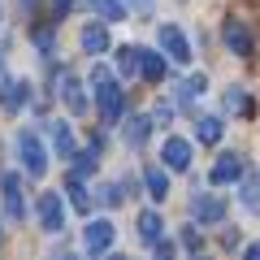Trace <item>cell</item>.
<instances>
[{
	"label": "cell",
	"mask_w": 260,
	"mask_h": 260,
	"mask_svg": "<svg viewBox=\"0 0 260 260\" xmlns=\"http://www.w3.org/2000/svg\"><path fill=\"white\" fill-rule=\"evenodd\" d=\"M243 256H247V260H260V243H247V247H243Z\"/></svg>",
	"instance_id": "cell-32"
},
{
	"label": "cell",
	"mask_w": 260,
	"mask_h": 260,
	"mask_svg": "<svg viewBox=\"0 0 260 260\" xmlns=\"http://www.w3.org/2000/svg\"><path fill=\"white\" fill-rule=\"evenodd\" d=\"M91 91H95V109H100V121H104V126L121 121V109H126V87H121L104 65H95V70H91Z\"/></svg>",
	"instance_id": "cell-1"
},
{
	"label": "cell",
	"mask_w": 260,
	"mask_h": 260,
	"mask_svg": "<svg viewBox=\"0 0 260 260\" xmlns=\"http://www.w3.org/2000/svg\"><path fill=\"white\" fill-rule=\"evenodd\" d=\"M243 204H247L251 213H260V178H247V182H243Z\"/></svg>",
	"instance_id": "cell-27"
},
{
	"label": "cell",
	"mask_w": 260,
	"mask_h": 260,
	"mask_svg": "<svg viewBox=\"0 0 260 260\" xmlns=\"http://www.w3.org/2000/svg\"><path fill=\"white\" fill-rule=\"evenodd\" d=\"M117 74L126 78V83H130L135 74H143V48H139V44H121V48H117Z\"/></svg>",
	"instance_id": "cell-14"
},
{
	"label": "cell",
	"mask_w": 260,
	"mask_h": 260,
	"mask_svg": "<svg viewBox=\"0 0 260 260\" xmlns=\"http://www.w3.org/2000/svg\"><path fill=\"white\" fill-rule=\"evenodd\" d=\"M160 234H165V221H160V213H156V208H143V213H139V239L148 243V247H156Z\"/></svg>",
	"instance_id": "cell-15"
},
{
	"label": "cell",
	"mask_w": 260,
	"mask_h": 260,
	"mask_svg": "<svg viewBox=\"0 0 260 260\" xmlns=\"http://www.w3.org/2000/svg\"><path fill=\"white\" fill-rule=\"evenodd\" d=\"M182 247H186V251H200V247H204L200 230H182Z\"/></svg>",
	"instance_id": "cell-29"
},
{
	"label": "cell",
	"mask_w": 260,
	"mask_h": 260,
	"mask_svg": "<svg viewBox=\"0 0 260 260\" xmlns=\"http://www.w3.org/2000/svg\"><path fill=\"white\" fill-rule=\"evenodd\" d=\"M165 56L160 52H148V48H143V78H148V83H160V78H165Z\"/></svg>",
	"instance_id": "cell-23"
},
{
	"label": "cell",
	"mask_w": 260,
	"mask_h": 260,
	"mask_svg": "<svg viewBox=\"0 0 260 260\" xmlns=\"http://www.w3.org/2000/svg\"><path fill=\"white\" fill-rule=\"evenodd\" d=\"M95 165H100V143H91L87 152H78V160H74V174H78V178H87V174H95Z\"/></svg>",
	"instance_id": "cell-24"
},
{
	"label": "cell",
	"mask_w": 260,
	"mask_h": 260,
	"mask_svg": "<svg viewBox=\"0 0 260 260\" xmlns=\"http://www.w3.org/2000/svg\"><path fill=\"white\" fill-rule=\"evenodd\" d=\"M191 217L200 225H221L225 221V204L217 200V195H200V191H195L191 195Z\"/></svg>",
	"instance_id": "cell-8"
},
{
	"label": "cell",
	"mask_w": 260,
	"mask_h": 260,
	"mask_svg": "<svg viewBox=\"0 0 260 260\" xmlns=\"http://www.w3.org/2000/svg\"><path fill=\"white\" fill-rule=\"evenodd\" d=\"M195 139H200V143H217V139H221V117L200 113V117H195Z\"/></svg>",
	"instance_id": "cell-19"
},
{
	"label": "cell",
	"mask_w": 260,
	"mask_h": 260,
	"mask_svg": "<svg viewBox=\"0 0 260 260\" xmlns=\"http://www.w3.org/2000/svg\"><path fill=\"white\" fill-rule=\"evenodd\" d=\"M56 95L65 100L70 113H78V117L87 113V91H83V83H78L74 70H56Z\"/></svg>",
	"instance_id": "cell-4"
},
{
	"label": "cell",
	"mask_w": 260,
	"mask_h": 260,
	"mask_svg": "<svg viewBox=\"0 0 260 260\" xmlns=\"http://www.w3.org/2000/svg\"><path fill=\"white\" fill-rule=\"evenodd\" d=\"M152 121H156V117H148V113H130V117H126L121 135H126V143H130V148H143V143H148V135H152Z\"/></svg>",
	"instance_id": "cell-13"
},
{
	"label": "cell",
	"mask_w": 260,
	"mask_h": 260,
	"mask_svg": "<svg viewBox=\"0 0 260 260\" xmlns=\"http://www.w3.org/2000/svg\"><path fill=\"white\" fill-rule=\"evenodd\" d=\"M18 5H22V13H26V9H30V5H35V0H18Z\"/></svg>",
	"instance_id": "cell-34"
},
{
	"label": "cell",
	"mask_w": 260,
	"mask_h": 260,
	"mask_svg": "<svg viewBox=\"0 0 260 260\" xmlns=\"http://www.w3.org/2000/svg\"><path fill=\"white\" fill-rule=\"evenodd\" d=\"M204 91H208V78H204V74H191V78H182V87H178V104H195Z\"/></svg>",
	"instance_id": "cell-20"
},
{
	"label": "cell",
	"mask_w": 260,
	"mask_h": 260,
	"mask_svg": "<svg viewBox=\"0 0 260 260\" xmlns=\"http://www.w3.org/2000/svg\"><path fill=\"white\" fill-rule=\"evenodd\" d=\"M48 139H52L56 156H74V135H70V121H48Z\"/></svg>",
	"instance_id": "cell-17"
},
{
	"label": "cell",
	"mask_w": 260,
	"mask_h": 260,
	"mask_svg": "<svg viewBox=\"0 0 260 260\" xmlns=\"http://www.w3.org/2000/svg\"><path fill=\"white\" fill-rule=\"evenodd\" d=\"M221 243H225V247H239V230H234V225H225V230H221Z\"/></svg>",
	"instance_id": "cell-31"
},
{
	"label": "cell",
	"mask_w": 260,
	"mask_h": 260,
	"mask_svg": "<svg viewBox=\"0 0 260 260\" xmlns=\"http://www.w3.org/2000/svg\"><path fill=\"white\" fill-rule=\"evenodd\" d=\"M104 26H109V22H87V26H83V35H78V44H83V52L87 56H100V52H109V30H104Z\"/></svg>",
	"instance_id": "cell-12"
},
{
	"label": "cell",
	"mask_w": 260,
	"mask_h": 260,
	"mask_svg": "<svg viewBox=\"0 0 260 260\" xmlns=\"http://www.w3.org/2000/svg\"><path fill=\"white\" fill-rule=\"evenodd\" d=\"M135 9H139L143 18H148V13H152V0H135Z\"/></svg>",
	"instance_id": "cell-33"
},
{
	"label": "cell",
	"mask_w": 260,
	"mask_h": 260,
	"mask_svg": "<svg viewBox=\"0 0 260 260\" xmlns=\"http://www.w3.org/2000/svg\"><path fill=\"white\" fill-rule=\"evenodd\" d=\"M156 44L169 52V61H178V65L191 61V44H186V35L178 26H156Z\"/></svg>",
	"instance_id": "cell-9"
},
{
	"label": "cell",
	"mask_w": 260,
	"mask_h": 260,
	"mask_svg": "<svg viewBox=\"0 0 260 260\" xmlns=\"http://www.w3.org/2000/svg\"><path fill=\"white\" fill-rule=\"evenodd\" d=\"M143 186H148V195L160 204V200L169 195V174H165L160 165H148V169H143Z\"/></svg>",
	"instance_id": "cell-18"
},
{
	"label": "cell",
	"mask_w": 260,
	"mask_h": 260,
	"mask_svg": "<svg viewBox=\"0 0 260 260\" xmlns=\"http://www.w3.org/2000/svg\"><path fill=\"white\" fill-rule=\"evenodd\" d=\"M35 213H39V230H44V234H61V230H65V200H61L56 191H44V195H39Z\"/></svg>",
	"instance_id": "cell-3"
},
{
	"label": "cell",
	"mask_w": 260,
	"mask_h": 260,
	"mask_svg": "<svg viewBox=\"0 0 260 260\" xmlns=\"http://www.w3.org/2000/svg\"><path fill=\"white\" fill-rule=\"evenodd\" d=\"M13 148H18V160H22V169H26L30 178H44V169H48V152H44V143H39V135L18 130V135H13Z\"/></svg>",
	"instance_id": "cell-2"
},
{
	"label": "cell",
	"mask_w": 260,
	"mask_h": 260,
	"mask_svg": "<svg viewBox=\"0 0 260 260\" xmlns=\"http://www.w3.org/2000/svg\"><path fill=\"white\" fill-rule=\"evenodd\" d=\"M160 156H165L169 169H186V165H191V143H186V139H165Z\"/></svg>",
	"instance_id": "cell-16"
},
{
	"label": "cell",
	"mask_w": 260,
	"mask_h": 260,
	"mask_svg": "<svg viewBox=\"0 0 260 260\" xmlns=\"http://www.w3.org/2000/svg\"><path fill=\"white\" fill-rule=\"evenodd\" d=\"M65 191H70V204H74L78 213H87V217H91V195H87L83 178H78V174H70V182H65Z\"/></svg>",
	"instance_id": "cell-21"
},
{
	"label": "cell",
	"mask_w": 260,
	"mask_h": 260,
	"mask_svg": "<svg viewBox=\"0 0 260 260\" xmlns=\"http://www.w3.org/2000/svg\"><path fill=\"white\" fill-rule=\"evenodd\" d=\"M0 56H5V52H0Z\"/></svg>",
	"instance_id": "cell-35"
},
{
	"label": "cell",
	"mask_w": 260,
	"mask_h": 260,
	"mask_svg": "<svg viewBox=\"0 0 260 260\" xmlns=\"http://www.w3.org/2000/svg\"><path fill=\"white\" fill-rule=\"evenodd\" d=\"M70 5H74V0H52V18H56V22H61V18H65V13H70Z\"/></svg>",
	"instance_id": "cell-30"
},
{
	"label": "cell",
	"mask_w": 260,
	"mask_h": 260,
	"mask_svg": "<svg viewBox=\"0 0 260 260\" xmlns=\"http://www.w3.org/2000/svg\"><path fill=\"white\" fill-rule=\"evenodd\" d=\"M87 5H91V13L104 18V22H121L126 18V0H87Z\"/></svg>",
	"instance_id": "cell-22"
},
{
	"label": "cell",
	"mask_w": 260,
	"mask_h": 260,
	"mask_svg": "<svg viewBox=\"0 0 260 260\" xmlns=\"http://www.w3.org/2000/svg\"><path fill=\"white\" fill-rule=\"evenodd\" d=\"M83 247L91 251V256H100V251L113 247V221H104V217H95V221H87L83 230Z\"/></svg>",
	"instance_id": "cell-10"
},
{
	"label": "cell",
	"mask_w": 260,
	"mask_h": 260,
	"mask_svg": "<svg viewBox=\"0 0 260 260\" xmlns=\"http://www.w3.org/2000/svg\"><path fill=\"white\" fill-rule=\"evenodd\" d=\"M30 39H35L39 56H52V52H56V30H52V26H39V30H35Z\"/></svg>",
	"instance_id": "cell-26"
},
{
	"label": "cell",
	"mask_w": 260,
	"mask_h": 260,
	"mask_svg": "<svg viewBox=\"0 0 260 260\" xmlns=\"http://www.w3.org/2000/svg\"><path fill=\"white\" fill-rule=\"evenodd\" d=\"M243 174H247V156H243V152H221L208 178H213L217 186H230V182H239Z\"/></svg>",
	"instance_id": "cell-7"
},
{
	"label": "cell",
	"mask_w": 260,
	"mask_h": 260,
	"mask_svg": "<svg viewBox=\"0 0 260 260\" xmlns=\"http://www.w3.org/2000/svg\"><path fill=\"white\" fill-rule=\"evenodd\" d=\"M152 117H156L160 126H169V117H174V104H169V100H156V109H152Z\"/></svg>",
	"instance_id": "cell-28"
},
{
	"label": "cell",
	"mask_w": 260,
	"mask_h": 260,
	"mask_svg": "<svg viewBox=\"0 0 260 260\" xmlns=\"http://www.w3.org/2000/svg\"><path fill=\"white\" fill-rule=\"evenodd\" d=\"M26 100H30V83H26V78L0 74V109H5V113H22Z\"/></svg>",
	"instance_id": "cell-6"
},
{
	"label": "cell",
	"mask_w": 260,
	"mask_h": 260,
	"mask_svg": "<svg viewBox=\"0 0 260 260\" xmlns=\"http://www.w3.org/2000/svg\"><path fill=\"white\" fill-rule=\"evenodd\" d=\"M221 44L230 48L234 56H251V52H256V39H251L247 22H239V18H225L221 22Z\"/></svg>",
	"instance_id": "cell-5"
},
{
	"label": "cell",
	"mask_w": 260,
	"mask_h": 260,
	"mask_svg": "<svg viewBox=\"0 0 260 260\" xmlns=\"http://www.w3.org/2000/svg\"><path fill=\"white\" fill-rule=\"evenodd\" d=\"M5 217H9V221H22V217H26V195H22V178L18 174H5Z\"/></svg>",
	"instance_id": "cell-11"
},
{
	"label": "cell",
	"mask_w": 260,
	"mask_h": 260,
	"mask_svg": "<svg viewBox=\"0 0 260 260\" xmlns=\"http://www.w3.org/2000/svg\"><path fill=\"white\" fill-rule=\"evenodd\" d=\"M225 109H230V113H243V117H251L247 91H243V87H230V91H225Z\"/></svg>",
	"instance_id": "cell-25"
}]
</instances>
